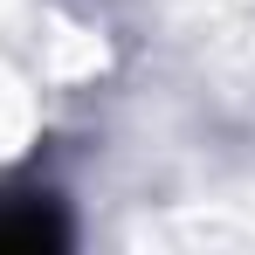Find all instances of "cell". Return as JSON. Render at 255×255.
<instances>
[{
  "mask_svg": "<svg viewBox=\"0 0 255 255\" xmlns=\"http://www.w3.org/2000/svg\"><path fill=\"white\" fill-rule=\"evenodd\" d=\"M69 242V228L55 221V207L42 200H0V249H55Z\"/></svg>",
  "mask_w": 255,
  "mask_h": 255,
  "instance_id": "1",
  "label": "cell"
}]
</instances>
